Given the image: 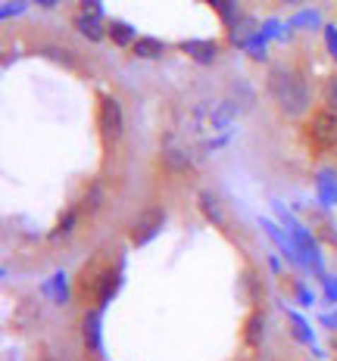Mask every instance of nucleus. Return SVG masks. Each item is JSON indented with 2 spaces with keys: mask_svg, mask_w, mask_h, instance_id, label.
Wrapping results in <instances>:
<instances>
[{
  "mask_svg": "<svg viewBox=\"0 0 337 361\" xmlns=\"http://www.w3.org/2000/svg\"><path fill=\"white\" fill-rule=\"evenodd\" d=\"M266 90L272 97V103L278 106L281 116L288 118H303L312 106V94H309V81L297 66H272L266 72Z\"/></svg>",
  "mask_w": 337,
  "mask_h": 361,
  "instance_id": "1",
  "label": "nucleus"
},
{
  "mask_svg": "<svg viewBox=\"0 0 337 361\" xmlns=\"http://www.w3.org/2000/svg\"><path fill=\"white\" fill-rule=\"evenodd\" d=\"M97 128H100L103 144H119L125 131V109L119 103V97L103 94L100 106H97Z\"/></svg>",
  "mask_w": 337,
  "mask_h": 361,
  "instance_id": "2",
  "label": "nucleus"
},
{
  "mask_svg": "<svg viewBox=\"0 0 337 361\" xmlns=\"http://www.w3.org/2000/svg\"><path fill=\"white\" fill-rule=\"evenodd\" d=\"M306 131H309V140L316 144L319 149H331L337 147V112L334 109H319L309 116V125H306Z\"/></svg>",
  "mask_w": 337,
  "mask_h": 361,
  "instance_id": "3",
  "label": "nucleus"
},
{
  "mask_svg": "<svg viewBox=\"0 0 337 361\" xmlns=\"http://www.w3.org/2000/svg\"><path fill=\"white\" fill-rule=\"evenodd\" d=\"M166 228V212L162 209H144L138 218H134V224L129 228V237H131V246H147L150 240L160 237V231Z\"/></svg>",
  "mask_w": 337,
  "mask_h": 361,
  "instance_id": "4",
  "label": "nucleus"
},
{
  "mask_svg": "<svg viewBox=\"0 0 337 361\" xmlns=\"http://www.w3.org/2000/svg\"><path fill=\"white\" fill-rule=\"evenodd\" d=\"M178 50L200 66H213L222 54L219 41H213V37H184V41H178Z\"/></svg>",
  "mask_w": 337,
  "mask_h": 361,
  "instance_id": "5",
  "label": "nucleus"
},
{
  "mask_svg": "<svg viewBox=\"0 0 337 361\" xmlns=\"http://www.w3.org/2000/svg\"><path fill=\"white\" fill-rule=\"evenodd\" d=\"M119 283H122V274H119V268H103V271H97L94 274V281H91V290H94V308H107V302L112 296L119 293Z\"/></svg>",
  "mask_w": 337,
  "mask_h": 361,
  "instance_id": "6",
  "label": "nucleus"
},
{
  "mask_svg": "<svg viewBox=\"0 0 337 361\" xmlns=\"http://www.w3.org/2000/svg\"><path fill=\"white\" fill-rule=\"evenodd\" d=\"M72 28L91 44H100L103 37H110V22H103V16H94V13H75Z\"/></svg>",
  "mask_w": 337,
  "mask_h": 361,
  "instance_id": "7",
  "label": "nucleus"
},
{
  "mask_svg": "<svg viewBox=\"0 0 337 361\" xmlns=\"http://www.w3.org/2000/svg\"><path fill=\"white\" fill-rule=\"evenodd\" d=\"M81 336H85V349L103 358V330H100V308H88L81 318Z\"/></svg>",
  "mask_w": 337,
  "mask_h": 361,
  "instance_id": "8",
  "label": "nucleus"
},
{
  "mask_svg": "<svg viewBox=\"0 0 337 361\" xmlns=\"http://www.w3.org/2000/svg\"><path fill=\"white\" fill-rule=\"evenodd\" d=\"M197 209L200 215L206 218L213 228H225V209H222V200L215 197L213 190H200L197 193Z\"/></svg>",
  "mask_w": 337,
  "mask_h": 361,
  "instance_id": "9",
  "label": "nucleus"
},
{
  "mask_svg": "<svg viewBox=\"0 0 337 361\" xmlns=\"http://www.w3.org/2000/svg\"><path fill=\"white\" fill-rule=\"evenodd\" d=\"M166 50H169L166 41H160V37H150V35H141L138 41H134L131 54L138 56V59H162V56H166Z\"/></svg>",
  "mask_w": 337,
  "mask_h": 361,
  "instance_id": "10",
  "label": "nucleus"
},
{
  "mask_svg": "<svg viewBox=\"0 0 337 361\" xmlns=\"http://www.w3.org/2000/svg\"><path fill=\"white\" fill-rule=\"evenodd\" d=\"M41 293L54 305H66V302H69V277H66V271H57V274L41 287Z\"/></svg>",
  "mask_w": 337,
  "mask_h": 361,
  "instance_id": "11",
  "label": "nucleus"
},
{
  "mask_svg": "<svg viewBox=\"0 0 337 361\" xmlns=\"http://www.w3.org/2000/svg\"><path fill=\"white\" fill-rule=\"evenodd\" d=\"M110 41L116 44V47H134V41H138V32H134L131 22L110 19Z\"/></svg>",
  "mask_w": 337,
  "mask_h": 361,
  "instance_id": "12",
  "label": "nucleus"
},
{
  "mask_svg": "<svg viewBox=\"0 0 337 361\" xmlns=\"http://www.w3.org/2000/svg\"><path fill=\"white\" fill-rule=\"evenodd\" d=\"M103 202H107V190H103V187L94 180V184L85 190V197H81V202L75 209H78L81 215H97L103 209Z\"/></svg>",
  "mask_w": 337,
  "mask_h": 361,
  "instance_id": "13",
  "label": "nucleus"
},
{
  "mask_svg": "<svg viewBox=\"0 0 337 361\" xmlns=\"http://www.w3.org/2000/svg\"><path fill=\"white\" fill-rule=\"evenodd\" d=\"M262 336H266V314L262 312H253L250 318H247V327H244V340L250 349H256L262 343Z\"/></svg>",
  "mask_w": 337,
  "mask_h": 361,
  "instance_id": "14",
  "label": "nucleus"
},
{
  "mask_svg": "<svg viewBox=\"0 0 337 361\" xmlns=\"http://www.w3.org/2000/svg\"><path fill=\"white\" fill-rule=\"evenodd\" d=\"M37 56H47V59H54V63L66 66V69H75V50L59 47V44H44V47H37Z\"/></svg>",
  "mask_w": 337,
  "mask_h": 361,
  "instance_id": "15",
  "label": "nucleus"
},
{
  "mask_svg": "<svg viewBox=\"0 0 337 361\" xmlns=\"http://www.w3.org/2000/svg\"><path fill=\"white\" fill-rule=\"evenodd\" d=\"M316 187H319V200L325 202V206L337 202V180H334V171H331V169L321 171L319 180H316Z\"/></svg>",
  "mask_w": 337,
  "mask_h": 361,
  "instance_id": "16",
  "label": "nucleus"
},
{
  "mask_svg": "<svg viewBox=\"0 0 337 361\" xmlns=\"http://www.w3.org/2000/svg\"><path fill=\"white\" fill-rule=\"evenodd\" d=\"M215 13H219V19H222L225 28H235L237 22L244 19V13H241V6H237V0H219V4H215Z\"/></svg>",
  "mask_w": 337,
  "mask_h": 361,
  "instance_id": "17",
  "label": "nucleus"
},
{
  "mask_svg": "<svg viewBox=\"0 0 337 361\" xmlns=\"http://www.w3.org/2000/svg\"><path fill=\"white\" fill-rule=\"evenodd\" d=\"M162 165H166L169 171H187L194 162H191V156H187V149L172 147V149H166V153H162Z\"/></svg>",
  "mask_w": 337,
  "mask_h": 361,
  "instance_id": "18",
  "label": "nucleus"
},
{
  "mask_svg": "<svg viewBox=\"0 0 337 361\" xmlns=\"http://www.w3.org/2000/svg\"><path fill=\"white\" fill-rule=\"evenodd\" d=\"M78 218L81 212L78 209H69L63 218H59V224L54 228V234H50V240H63V237H72V231H75V224H78Z\"/></svg>",
  "mask_w": 337,
  "mask_h": 361,
  "instance_id": "19",
  "label": "nucleus"
},
{
  "mask_svg": "<svg viewBox=\"0 0 337 361\" xmlns=\"http://www.w3.org/2000/svg\"><path fill=\"white\" fill-rule=\"evenodd\" d=\"M28 6V0H4V6H0V19L10 22L13 16H22Z\"/></svg>",
  "mask_w": 337,
  "mask_h": 361,
  "instance_id": "20",
  "label": "nucleus"
},
{
  "mask_svg": "<svg viewBox=\"0 0 337 361\" xmlns=\"http://www.w3.org/2000/svg\"><path fill=\"white\" fill-rule=\"evenodd\" d=\"M288 318H290V324H294V336L300 343H312V336H309V324H306L303 318H300L297 312H288Z\"/></svg>",
  "mask_w": 337,
  "mask_h": 361,
  "instance_id": "21",
  "label": "nucleus"
},
{
  "mask_svg": "<svg viewBox=\"0 0 337 361\" xmlns=\"http://www.w3.org/2000/svg\"><path fill=\"white\" fill-rule=\"evenodd\" d=\"M321 100H325L328 109L337 112V75H331V78L325 81V87H321Z\"/></svg>",
  "mask_w": 337,
  "mask_h": 361,
  "instance_id": "22",
  "label": "nucleus"
},
{
  "mask_svg": "<svg viewBox=\"0 0 337 361\" xmlns=\"http://www.w3.org/2000/svg\"><path fill=\"white\" fill-rule=\"evenodd\" d=\"M306 25H312L316 28L319 25V13L316 10H306V13H297L294 19L288 22V28H306Z\"/></svg>",
  "mask_w": 337,
  "mask_h": 361,
  "instance_id": "23",
  "label": "nucleus"
},
{
  "mask_svg": "<svg viewBox=\"0 0 337 361\" xmlns=\"http://www.w3.org/2000/svg\"><path fill=\"white\" fill-rule=\"evenodd\" d=\"M325 47L331 59H337V25H325Z\"/></svg>",
  "mask_w": 337,
  "mask_h": 361,
  "instance_id": "24",
  "label": "nucleus"
},
{
  "mask_svg": "<svg viewBox=\"0 0 337 361\" xmlns=\"http://www.w3.org/2000/svg\"><path fill=\"white\" fill-rule=\"evenodd\" d=\"M81 10L78 13H94V16H103V4L100 0H78Z\"/></svg>",
  "mask_w": 337,
  "mask_h": 361,
  "instance_id": "25",
  "label": "nucleus"
},
{
  "mask_svg": "<svg viewBox=\"0 0 337 361\" xmlns=\"http://www.w3.org/2000/svg\"><path fill=\"white\" fill-rule=\"evenodd\" d=\"M325 296L331 299V302H337V277H328L325 281Z\"/></svg>",
  "mask_w": 337,
  "mask_h": 361,
  "instance_id": "26",
  "label": "nucleus"
},
{
  "mask_svg": "<svg viewBox=\"0 0 337 361\" xmlns=\"http://www.w3.org/2000/svg\"><path fill=\"white\" fill-rule=\"evenodd\" d=\"M32 4H37V6H44V10H57L63 0H32Z\"/></svg>",
  "mask_w": 337,
  "mask_h": 361,
  "instance_id": "27",
  "label": "nucleus"
},
{
  "mask_svg": "<svg viewBox=\"0 0 337 361\" xmlns=\"http://www.w3.org/2000/svg\"><path fill=\"white\" fill-rule=\"evenodd\" d=\"M321 324L331 327V330H337V312H334V314H325V318H321Z\"/></svg>",
  "mask_w": 337,
  "mask_h": 361,
  "instance_id": "28",
  "label": "nucleus"
},
{
  "mask_svg": "<svg viewBox=\"0 0 337 361\" xmlns=\"http://www.w3.org/2000/svg\"><path fill=\"white\" fill-rule=\"evenodd\" d=\"M278 4H284V6H300L303 0H278Z\"/></svg>",
  "mask_w": 337,
  "mask_h": 361,
  "instance_id": "29",
  "label": "nucleus"
},
{
  "mask_svg": "<svg viewBox=\"0 0 337 361\" xmlns=\"http://www.w3.org/2000/svg\"><path fill=\"white\" fill-rule=\"evenodd\" d=\"M37 361H57L54 355H41V358H37Z\"/></svg>",
  "mask_w": 337,
  "mask_h": 361,
  "instance_id": "30",
  "label": "nucleus"
},
{
  "mask_svg": "<svg viewBox=\"0 0 337 361\" xmlns=\"http://www.w3.org/2000/svg\"><path fill=\"white\" fill-rule=\"evenodd\" d=\"M209 4H213V6H215V4H219V0H209Z\"/></svg>",
  "mask_w": 337,
  "mask_h": 361,
  "instance_id": "31",
  "label": "nucleus"
}]
</instances>
